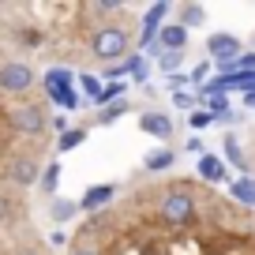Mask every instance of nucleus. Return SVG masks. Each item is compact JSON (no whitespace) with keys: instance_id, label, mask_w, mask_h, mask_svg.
Instances as JSON below:
<instances>
[{"instance_id":"f257e3e1","label":"nucleus","mask_w":255,"mask_h":255,"mask_svg":"<svg viewBox=\"0 0 255 255\" xmlns=\"http://www.w3.org/2000/svg\"><path fill=\"white\" fill-rule=\"evenodd\" d=\"M64 255H255V207L199 176L135 173L79 222Z\"/></svg>"},{"instance_id":"f03ea898","label":"nucleus","mask_w":255,"mask_h":255,"mask_svg":"<svg viewBox=\"0 0 255 255\" xmlns=\"http://www.w3.org/2000/svg\"><path fill=\"white\" fill-rule=\"evenodd\" d=\"M0 255H56L53 240L38 229V222L4 229L0 225Z\"/></svg>"},{"instance_id":"7ed1b4c3","label":"nucleus","mask_w":255,"mask_h":255,"mask_svg":"<svg viewBox=\"0 0 255 255\" xmlns=\"http://www.w3.org/2000/svg\"><path fill=\"white\" fill-rule=\"evenodd\" d=\"M207 53L214 56V64L222 72H233V68H237V56H244V41H240L237 34H210Z\"/></svg>"},{"instance_id":"20e7f679","label":"nucleus","mask_w":255,"mask_h":255,"mask_svg":"<svg viewBox=\"0 0 255 255\" xmlns=\"http://www.w3.org/2000/svg\"><path fill=\"white\" fill-rule=\"evenodd\" d=\"M117 191H120V184H98V188H87V195H83L75 207L79 210H87V214H94V210H102V207H109L113 199H117Z\"/></svg>"},{"instance_id":"39448f33","label":"nucleus","mask_w":255,"mask_h":255,"mask_svg":"<svg viewBox=\"0 0 255 255\" xmlns=\"http://www.w3.org/2000/svg\"><path fill=\"white\" fill-rule=\"evenodd\" d=\"M139 128L154 139H173V120H169L165 113H154V109L143 113V117H139Z\"/></svg>"},{"instance_id":"423d86ee","label":"nucleus","mask_w":255,"mask_h":255,"mask_svg":"<svg viewBox=\"0 0 255 255\" xmlns=\"http://www.w3.org/2000/svg\"><path fill=\"white\" fill-rule=\"evenodd\" d=\"M158 41H161V49L165 53H180L184 45H188V30H184L180 23H165L158 30Z\"/></svg>"},{"instance_id":"0eeeda50","label":"nucleus","mask_w":255,"mask_h":255,"mask_svg":"<svg viewBox=\"0 0 255 255\" xmlns=\"http://www.w3.org/2000/svg\"><path fill=\"white\" fill-rule=\"evenodd\" d=\"M195 176H199L203 184H218L225 180V161L214 158V154H199V169H195Z\"/></svg>"},{"instance_id":"6e6552de","label":"nucleus","mask_w":255,"mask_h":255,"mask_svg":"<svg viewBox=\"0 0 255 255\" xmlns=\"http://www.w3.org/2000/svg\"><path fill=\"white\" fill-rule=\"evenodd\" d=\"M173 161H176V154L173 150H150L143 158V169L139 173H146V176H161V173H169L173 169Z\"/></svg>"},{"instance_id":"1a4fd4ad","label":"nucleus","mask_w":255,"mask_h":255,"mask_svg":"<svg viewBox=\"0 0 255 255\" xmlns=\"http://www.w3.org/2000/svg\"><path fill=\"white\" fill-rule=\"evenodd\" d=\"M237 139H240V154H244V173L255 180V124H248Z\"/></svg>"},{"instance_id":"9d476101","label":"nucleus","mask_w":255,"mask_h":255,"mask_svg":"<svg viewBox=\"0 0 255 255\" xmlns=\"http://www.w3.org/2000/svg\"><path fill=\"white\" fill-rule=\"evenodd\" d=\"M229 199L240 203V207H255V180H252V176L237 180V184H233V191H229Z\"/></svg>"},{"instance_id":"9b49d317","label":"nucleus","mask_w":255,"mask_h":255,"mask_svg":"<svg viewBox=\"0 0 255 255\" xmlns=\"http://www.w3.org/2000/svg\"><path fill=\"white\" fill-rule=\"evenodd\" d=\"M176 11V23L184 26V30H188L191 23H203V19H207V8H203V4H180V8H173Z\"/></svg>"},{"instance_id":"f8f14e48","label":"nucleus","mask_w":255,"mask_h":255,"mask_svg":"<svg viewBox=\"0 0 255 255\" xmlns=\"http://www.w3.org/2000/svg\"><path fill=\"white\" fill-rule=\"evenodd\" d=\"M79 214V207H75L72 199H53L49 203V218H53V222H68V218H75Z\"/></svg>"},{"instance_id":"ddd939ff","label":"nucleus","mask_w":255,"mask_h":255,"mask_svg":"<svg viewBox=\"0 0 255 255\" xmlns=\"http://www.w3.org/2000/svg\"><path fill=\"white\" fill-rule=\"evenodd\" d=\"M83 139H87V128H68V131H60V139H56V150H72Z\"/></svg>"},{"instance_id":"4468645a","label":"nucleus","mask_w":255,"mask_h":255,"mask_svg":"<svg viewBox=\"0 0 255 255\" xmlns=\"http://www.w3.org/2000/svg\"><path fill=\"white\" fill-rule=\"evenodd\" d=\"M131 109V102L128 98H120V102H109V105H102V117H98V124H113V120L120 117V113H128Z\"/></svg>"},{"instance_id":"2eb2a0df","label":"nucleus","mask_w":255,"mask_h":255,"mask_svg":"<svg viewBox=\"0 0 255 255\" xmlns=\"http://www.w3.org/2000/svg\"><path fill=\"white\" fill-rule=\"evenodd\" d=\"M225 158H229L233 165L244 173V154H240V139H237V135H225Z\"/></svg>"},{"instance_id":"dca6fc26","label":"nucleus","mask_w":255,"mask_h":255,"mask_svg":"<svg viewBox=\"0 0 255 255\" xmlns=\"http://www.w3.org/2000/svg\"><path fill=\"white\" fill-rule=\"evenodd\" d=\"M120 94H124V83H109V87H102L90 102H94V105H109L113 98H120Z\"/></svg>"},{"instance_id":"f3484780","label":"nucleus","mask_w":255,"mask_h":255,"mask_svg":"<svg viewBox=\"0 0 255 255\" xmlns=\"http://www.w3.org/2000/svg\"><path fill=\"white\" fill-rule=\"evenodd\" d=\"M180 60H184V53H161V72H176L180 68Z\"/></svg>"},{"instance_id":"a211bd4d","label":"nucleus","mask_w":255,"mask_h":255,"mask_svg":"<svg viewBox=\"0 0 255 255\" xmlns=\"http://www.w3.org/2000/svg\"><path fill=\"white\" fill-rule=\"evenodd\" d=\"M53 188H56V165H45V176H41V191L49 195Z\"/></svg>"},{"instance_id":"6ab92c4d","label":"nucleus","mask_w":255,"mask_h":255,"mask_svg":"<svg viewBox=\"0 0 255 255\" xmlns=\"http://www.w3.org/2000/svg\"><path fill=\"white\" fill-rule=\"evenodd\" d=\"M188 120H191V128H207L210 120H214V113H191Z\"/></svg>"},{"instance_id":"aec40b11","label":"nucleus","mask_w":255,"mask_h":255,"mask_svg":"<svg viewBox=\"0 0 255 255\" xmlns=\"http://www.w3.org/2000/svg\"><path fill=\"white\" fill-rule=\"evenodd\" d=\"M83 90H87V94L94 98L98 90H102V83H98V75H83Z\"/></svg>"},{"instance_id":"412c9836","label":"nucleus","mask_w":255,"mask_h":255,"mask_svg":"<svg viewBox=\"0 0 255 255\" xmlns=\"http://www.w3.org/2000/svg\"><path fill=\"white\" fill-rule=\"evenodd\" d=\"M244 102H248V105H255V90H252V94H248V98H244Z\"/></svg>"}]
</instances>
